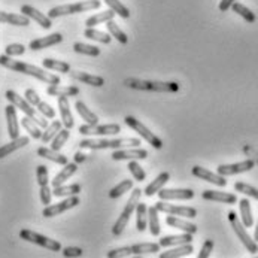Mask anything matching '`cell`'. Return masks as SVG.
Returning <instances> with one entry per match:
<instances>
[{
    "label": "cell",
    "mask_w": 258,
    "mask_h": 258,
    "mask_svg": "<svg viewBox=\"0 0 258 258\" xmlns=\"http://www.w3.org/2000/svg\"><path fill=\"white\" fill-rule=\"evenodd\" d=\"M166 224L170 225V227H173V228H178V230H181V231H184V233H189V234H196L197 230H199L196 224H192V222L189 221H185V220L176 217V215H169V217H166Z\"/></svg>",
    "instance_id": "603a6c76"
},
{
    "label": "cell",
    "mask_w": 258,
    "mask_h": 258,
    "mask_svg": "<svg viewBox=\"0 0 258 258\" xmlns=\"http://www.w3.org/2000/svg\"><path fill=\"white\" fill-rule=\"evenodd\" d=\"M124 122H125L132 130H135V132L139 135V138L145 139L152 148H155V149H161V148H163V141H161L157 135H154V133L148 128L147 125H144V124H142L139 119H136L135 116H125V118H124Z\"/></svg>",
    "instance_id": "9c48e42d"
},
{
    "label": "cell",
    "mask_w": 258,
    "mask_h": 258,
    "mask_svg": "<svg viewBox=\"0 0 258 258\" xmlns=\"http://www.w3.org/2000/svg\"><path fill=\"white\" fill-rule=\"evenodd\" d=\"M113 17H115V12H113L112 9H108V11H103V12H100V14H94V15H91L90 18H87L85 26H87V27H94V26H97V24H100V23H106V21H109V20H113Z\"/></svg>",
    "instance_id": "f35d334b"
},
{
    "label": "cell",
    "mask_w": 258,
    "mask_h": 258,
    "mask_svg": "<svg viewBox=\"0 0 258 258\" xmlns=\"http://www.w3.org/2000/svg\"><path fill=\"white\" fill-rule=\"evenodd\" d=\"M58 99V109H60V115H61V122L66 128H74L75 121L74 115L71 112V106H69V97H57Z\"/></svg>",
    "instance_id": "cb8c5ba5"
},
{
    "label": "cell",
    "mask_w": 258,
    "mask_h": 258,
    "mask_svg": "<svg viewBox=\"0 0 258 258\" xmlns=\"http://www.w3.org/2000/svg\"><path fill=\"white\" fill-rule=\"evenodd\" d=\"M21 14L26 15V17H29L30 20L36 21L42 29H46V30H48V29H51V26H52V20H51L48 15H43L40 11H37L36 8H33V6H30V5H23V6H21Z\"/></svg>",
    "instance_id": "e0dca14e"
},
{
    "label": "cell",
    "mask_w": 258,
    "mask_h": 258,
    "mask_svg": "<svg viewBox=\"0 0 258 258\" xmlns=\"http://www.w3.org/2000/svg\"><path fill=\"white\" fill-rule=\"evenodd\" d=\"M0 66H3L5 69H9V71L18 72V74L33 76V78H36V79L48 84V85H58L60 84V76L54 74H48L43 68H37V66L24 63V61H17V60H14L12 57H9L6 54L0 55Z\"/></svg>",
    "instance_id": "6da1fadb"
},
{
    "label": "cell",
    "mask_w": 258,
    "mask_h": 258,
    "mask_svg": "<svg viewBox=\"0 0 258 258\" xmlns=\"http://www.w3.org/2000/svg\"><path fill=\"white\" fill-rule=\"evenodd\" d=\"M71 78L75 81H79V82H84L87 85H91V87H103L105 85V79L102 76H97V75L87 74V72H78V71H71L69 72Z\"/></svg>",
    "instance_id": "44dd1931"
},
{
    "label": "cell",
    "mask_w": 258,
    "mask_h": 258,
    "mask_svg": "<svg viewBox=\"0 0 258 258\" xmlns=\"http://www.w3.org/2000/svg\"><path fill=\"white\" fill-rule=\"evenodd\" d=\"M155 208L158 212L167 214V215H176V217H186V218H196L197 217V209L194 208H188V206H176V205H170L164 200H160L158 203H155Z\"/></svg>",
    "instance_id": "7c38bea8"
},
{
    "label": "cell",
    "mask_w": 258,
    "mask_h": 258,
    "mask_svg": "<svg viewBox=\"0 0 258 258\" xmlns=\"http://www.w3.org/2000/svg\"><path fill=\"white\" fill-rule=\"evenodd\" d=\"M142 192H144V191H142L141 188H135V189H133L130 199H128V202H127V205H125V208H124V211L121 212V215L118 217V220L115 221L113 227H112V234H113V236H121L122 231L125 230L127 224L130 221L132 214L136 211V206H138V203H139V200H141Z\"/></svg>",
    "instance_id": "8992f818"
},
{
    "label": "cell",
    "mask_w": 258,
    "mask_h": 258,
    "mask_svg": "<svg viewBox=\"0 0 258 258\" xmlns=\"http://www.w3.org/2000/svg\"><path fill=\"white\" fill-rule=\"evenodd\" d=\"M192 242V234L189 233H182V234H176V236H166L160 239V246L161 248H169V246H178V245H184V243H191Z\"/></svg>",
    "instance_id": "4316f807"
},
{
    "label": "cell",
    "mask_w": 258,
    "mask_h": 258,
    "mask_svg": "<svg viewBox=\"0 0 258 258\" xmlns=\"http://www.w3.org/2000/svg\"><path fill=\"white\" fill-rule=\"evenodd\" d=\"M21 125L27 130V133L33 138V139H40L42 138V132H40V127L37 125L36 122L29 118L27 115L21 119Z\"/></svg>",
    "instance_id": "bcb514c9"
},
{
    "label": "cell",
    "mask_w": 258,
    "mask_h": 258,
    "mask_svg": "<svg viewBox=\"0 0 258 258\" xmlns=\"http://www.w3.org/2000/svg\"><path fill=\"white\" fill-rule=\"evenodd\" d=\"M130 189H133V181H130V179L121 181L119 184H116L113 188H111L109 197H111V199H118V197L124 196V194H125L127 191H130Z\"/></svg>",
    "instance_id": "7dc6e473"
},
{
    "label": "cell",
    "mask_w": 258,
    "mask_h": 258,
    "mask_svg": "<svg viewBox=\"0 0 258 258\" xmlns=\"http://www.w3.org/2000/svg\"><path fill=\"white\" fill-rule=\"evenodd\" d=\"M105 3L109 6V9H112L116 15H119L121 18H130V9L119 0H105Z\"/></svg>",
    "instance_id": "f6af8a7d"
},
{
    "label": "cell",
    "mask_w": 258,
    "mask_h": 258,
    "mask_svg": "<svg viewBox=\"0 0 258 258\" xmlns=\"http://www.w3.org/2000/svg\"><path fill=\"white\" fill-rule=\"evenodd\" d=\"M192 251H194V248H192V245H191V243H184V245H178L176 248L169 249V251H166V252H160V254H158V257L160 258L186 257V255H189Z\"/></svg>",
    "instance_id": "1f68e13d"
},
{
    "label": "cell",
    "mask_w": 258,
    "mask_h": 258,
    "mask_svg": "<svg viewBox=\"0 0 258 258\" xmlns=\"http://www.w3.org/2000/svg\"><path fill=\"white\" fill-rule=\"evenodd\" d=\"M39 194H40V202H42V205H45V206L51 205V200H52V189H51L48 185H42Z\"/></svg>",
    "instance_id": "9f6ffc18"
},
{
    "label": "cell",
    "mask_w": 258,
    "mask_h": 258,
    "mask_svg": "<svg viewBox=\"0 0 258 258\" xmlns=\"http://www.w3.org/2000/svg\"><path fill=\"white\" fill-rule=\"evenodd\" d=\"M79 203H81V200H79L78 196H71V197H66V199H64L63 202H60V203L45 206V209L42 211V215H43L45 218H52V217H57V215H60V214L69 211V209H74V208H76Z\"/></svg>",
    "instance_id": "30bf717a"
},
{
    "label": "cell",
    "mask_w": 258,
    "mask_h": 258,
    "mask_svg": "<svg viewBox=\"0 0 258 258\" xmlns=\"http://www.w3.org/2000/svg\"><path fill=\"white\" fill-rule=\"evenodd\" d=\"M113 161H122V160H145L148 158V151L144 148L132 147L121 148V149H113V154L111 155Z\"/></svg>",
    "instance_id": "4fadbf2b"
},
{
    "label": "cell",
    "mask_w": 258,
    "mask_h": 258,
    "mask_svg": "<svg viewBox=\"0 0 258 258\" xmlns=\"http://www.w3.org/2000/svg\"><path fill=\"white\" fill-rule=\"evenodd\" d=\"M148 230L151 233V236H160L161 231V225H160V218H158V211L155 206H151L148 209Z\"/></svg>",
    "instance_id": "836d02e7"
},
{
    "label": "cell",
    "mask_w": 258,
    "mask_h": 258,
    "mask_svg": "<svg viewBox=\"0 0 258 258\" xmlns=\"http://www.w3.org/2000/svg\"><path fill=\"white\" fill-rule=\"evenodd\" d=\"M106 27H108V32H109V35L112 37H115L121 45H127V42H128V37L127 35L118 27V24L113 21V20H109V21H106Z\"/></svg>",
    "instance_id": "ee69618b"
},
{
    "label": "cell",
    "mask_w": 258,
    "mask_h": 258,
    "mask_svg": "<svg viewBox=\"0 0 258 258\" xmlns=\"http://www.w3.org/2000/svg\"><path fill=\"white\" fill-rule=\"evenodd\" d=\"M84 36L87 39H91V40H96V42H100V43H111L112 36L108 33H103L100 30H96L93 27H87L85 32H84Z\"/></svg>",
    "instance_id": "b9f144b4"
},
{
    "label": "cell",
    "mask_w": 258,
    "mask_h": 258,
    "mask_svg": "<svg viewBox=\"0 0 258 258\" xmlns=\"http://www.w3.org/2000/svg\"><path fill=\"white\" fill-rule=\"evenodd\" d=\"M0 23H6V24L17 26V27H27L30 26V18L23 14H9V12L0 11Z\"/></svg>",
    "instance_id": "7402d4cb"
},
{
    "label": "cell",
    "mask_w": 258,
    "mask_h": 258,
    "mask_svg": "<svg viewBox=\"0 0 258 258\" xmlns=\"http://www.w3.org/2000/svg\"><path fill=\"white\" fill-rule=\"evenodd\" d=\"M121 132V125L119 124H85L79 127V133L85 135V136H111V135H116Z\"/></svg>",
    "instance_id": "8fae6325"
},
{
    "label": "cell",
    "mask_w": 258,
    "mask_h": 258,
    "mask_svg": "<svg viewBox=\"0 0 258 258\" xmlns=\"http://www.w3.org/2000/svg\"><path fill=\"white\" fill-rule=\"evenodd\" d=\"M36 178H37V184H39V186H42V185H48V182H49V176H48V167H46V166H43V164L37 166Z\"/></svg>",
    "instance_id": "db71d44e"
},
{
    "label": "cell",
    "mask_w": 258,
    "mask_h": 258,
    "mask_svg": "<svg viewBox=\"0 0 258 258\" xmlns=\"http://www.w3.org/2000/svg\"><path fill=\"white\" fill-rule=\"evenodd\" d=\"M78 172V164L76 163H68V164H64V167L61 169V172L60 173H57L55 176H54V179L51 181V184H52V188L54 186H60V185H63L69 178H72L75 173Z\"/></svg>",
    "instance_id": "f1b7e54d"
},
{
    "label": "cell",
    "mask_w": 258,
    "mask_h": 258,
    "mask_svg": "<svg viewBox=\"0 0 258 258\" xmlns=\"http://www.w3.org/2000/svg\"><path fill=\"white\" fill-rule=\"evenodd\" d=\"M63 255L68 258L81 257L82 255V249L81 248H76V246H69V248H64L63 249Z\"/></svg>",
    "instance_id": "91938a15"
},
{
    "label": "cell",
    "mask_w": 258,
    "mask_h": 258,
    "mask_svg": "<svg viewBox=\"0 0 258 258\" xmlns=\"http://www.w3.org/2000/svg\"><path fill=\"white\" fill-rule=\"evenodd\" d=\"M228 221H230L231 228L234 230L236 236H237V237H239V240L242 242V245L246 248V251H248V252H251V254H257L258 242H255V240L248 234L246 227L242 224V221L239 220V217H237V214H236L234 211H230V212H228Z\"/></svg>",
    "instance_id": "52a82bcc"
},
{
    "label": "cell",
    "mask_w": 258,
    "mask_h": 258,
    "mask_svg": "<svg viewBox=\"0 0 258 258\" xmlns=\"http://www.w3.org/2000/svg\"><path fill=\"white\" fill-rule=\"evenodd\" d=\"M202 197L209 202H220L225 205H234L237 202L236 194L231 192H222V191H214V189H206L202 192Z\"/></svg>",
    "instance_id": "d6986e66"
},
{
    "label": "cell",
    "mask_w": 258,
    "mask_h": 258,
    "mask_svg": "<svg viewBox=\"0 0 258 258\" xmlns=\"http://www.w3.org/2000/svg\"><path fill=\"white\" fill-rule=\"evenodd\" d=\"M133 255H147V254H154L160 252V243H152V242H142V243H135L130 246Z\"/></svg>",
    "instance_id": "4dcf8cb0"
},
{
    "label": "cell",
    "mask_w": 258,
    "mask_h": 258,
    "mask_svg": "<svg viewBox=\"0 0 258 258\" xmlns=\"http://www.w3.org/2000/svg\"><path fill=\"white\" fill-rule=\"evenodd\" d=\"M128 170H130V173L133 175V178L136 179V181H145V178H147V173H145V170H144V167L136 161V160H130L128 161Z\"/></svg>",
    "instance_id": "681fc988"
},
{
    "label": "cell",
    "mask_w": 258,
    "mask_h": 258,
    "mask_svg": "<svg viewBox=\"0 0 258 258\" xmlns=\"http://www.w3.org/2000/svg\"><path fill=\"white\" fill-rule=\"evenodd\" d=\"M234 2H236V0H221V2H220V11H221V12H227V11L231 8V5H233Z\"/></svg>",
    "instance_id": "94428289"
},
{
    "label": "cell",
    "mask_w": 258,
    "mask_h": 258,
    "mask_svg": "<svg viewBox=\"0 0 258 258\" xmlns=\"http://www.w3.org/2000/svg\"><path fill=\"white\" fill-rule=\"evenodd\" d=\"M24 99H26L32 106H37V105H39V102H40L39 94H37L33 88H27V90H26V93H24Z\"/></svg>",
    "instance_id": "680465c9"
},
{
    "label": "cell",
    "mask_w": 258,
    "mask_h": 258,
    "mask_svg": "<svg viewBox=\"0 0 258 258\" xmlns=\"http://www.w3.org/2000/svg\"><path fill=\"white\" fill-rule=\"evenodd\" d=\"M214 245H215L214 240H211V239L205 240V243H203V246H202V249L199 252V258L211 257V252L214 251Z\"/></svg>",
    "instance_id": "6f0895ef"
},
{
    "label": "cell",
    "mask_w": 258,
    "mask_h": 258,
    "mask_svg": "<svg viewBox=\"0 0 258 258\" xmlns=\"http://www.w3.org/2000/svg\"><path fill=\"white\" fill-rule=\"evenodd\" d=\"M71 138V133H69V128H61L55 136H54V139L51 141V148L52 149H55V151H60L61 148L64 147V144L68 142V139Z\"/></svg>",
    "instance_id": "c3c4849f"
},
{
    "label": "cell",
    "mask_w": 258,
    "mask_h": 258,
    "mask_svg": "<svg viewBox=\"0 0 258 258\" xmlns=\"http://www.w3.org/2000/svg\"><path fill=\"white\" fill-rule=\"evenodd\" d=\"M82 186L79 184L72 185H60V186H54L52 189V196L55 197H71V196H78L81 192Z\"/></svg>",
    "instance_id": "74e56055"
},
{
    "label": "cell",
    "mask_w": 258,
    "mask_h": 258,
    "mask_svg": "<svg viewBox=\"0 0 258 258\" xmlns=\"http://www.w3.org/2000/svg\"><path fill=\"white\" fill-rule=\"evenodd\" d=\"M124 85L132 90L141 91H155V93H176L179 90L178 82H161V81H145L138 78L124 79Z\"/></svg>",
    "instance_id": "3957f363"
},
{
    "label": "cell",
    "mask_w": 258,
    "mask_h": 258,
    "mask_svg": "<svg viewBox=\"0 0 258 258\" xmlns=\"http://www.w3.org/2000/svg\"><path fill=\"white\" fill-rule=\"evenodd\" d=\"M5 97L8 99V102H9L11 105H14L17 109L24 112V115H27L29 118H32L40 128H46V127H48L46 118H45L40 112L37 111V109H35V106H32L24 97H21L18 93H15L14 90H8V91L5 93Z\"/></svg>",
    "instance_id": "277c9868"
},
{
    "label": "cell",
    "mask_w": 258,
    "mask_h": 258,
    "mask_svg": "<svg viewBox=\"0 0 258 258\" xmlns=\"http://www.w3.org/2000/svg\"><path fill=\"white\" fill-rule=\"evenodd\" d=\"M42 66L45 69H48V71H55V72H60V74H69L71 72V64L69 63L54 60V58H43Z\"/></svg>",
    "instance_id": "e575fe53"
},
{
    "label": "cell",
    "mask_w": 258,
    "mask_h": 258,
    "mask_svg": "<svg viewBox=\"0 0 258 258\" xmlns=\"http://www.w3.org/2000/svg\"><path fill=\"white\" fill-rule=\"evenodd\" d=\"M128 255H133L130 246H122V248H118V249H111V251L106 254V257L108 258H124L128 257Z\"/></svg>",
    "instance_id": "11a10c76"
},
{
    "label": "cell",
    "mask_w": 258,
    "mask_h": 258,
    "mask_svg": "<svg viewBox=\"0 0 258 258\" xmlns=\"http://www.w3.org/2000/svg\"><path fill=\"white\" fill-rule=\"evenodd\" d=\"M160 200H191L194 199V191L189 188H161L158 192Z\"/></svg>",
    "instance_id": "9a60e30c"
},
{
    "label": "cell",
    "mask_w": 258,
    "mask_h": 258,
    "mask_svg": "<svg viewBox=\"0 0 258 258\" xmlns=\"http://www.w3.org/2000/svg\"><path fill=\"white\" fill-rule=\"evenodd\" d=\"M5 115H6V121H8V135L11 139H15L20 136V124H18V118H17V108L14 105H8L5 108Z\"/></svg>",
    "instance_id": "ac0fdd59"
},
{
    "label": "cell",
    "mask_w": 258,
    "mask_h": 258,
    "mask_svg": "<svg viewBox=\"0 0 258 258\" xmlns=\"http://www.w3.org/2000/svg\"><path fill=\"white\" fill-rule=\"evenodd\" d=\"M191 173H192L196 178L203 179V181H206V182H211V184L217 185V186H225V185H227L225 176H221L220 173H214V172H211V170H208V169H205V167H200V166H194V167L191 169Z\"/></svg>",
    "instance_id": "2e32d148"
},
{
    "label": "cell",
    "mask_w": 258,
    "mask_h": 258,
    "mask_svg": "<svg viewBox=\"0 0 258 258\" xmlns=\"http://www.w3.org/2000/svg\"><path fill=\"white\" fill-rule=\"evenodd\" d=\"M234 189L239 191V192H242V194H245V196H248V197H252V199L258 200V189L255 186H252V185L239 181V182L234 184Z\"/></svg>",
    "instance_id": "f907efd6"
},
{
    "label": "cell",
    "mask_w": 258,
    "mask_h": 258,
    "mask_svg": "<svg viewBox=\"0 0 258 258\" xmlns=\"http://www.w3.org/2000/svg\"><path fill=\"white\" fill-rule=\"evenodd\" d=\"M29 142H30V139H29L27 136H18V138L12 139L9 144L0 147V160L5 158V157H8V155H11L12 152H15V151H18V149L24 148L26 145H29Z\"/></svg>",
    "instance_id": "d4e9b609"
},
{
    "label": "cell",
    "mask_w": 258,
    "mask_h": 258,
    "mask_svg": "<svg viewBox=\"0 0 258 258\" xmlns=\"http://www.w3.org/2000/svg\"><path fill=\"white\" fill-rule=\"evenodd\" d=\"M239 209H240V221L242 224L249 228L254 225V218H252V211H251V203L248 199H242L239 202Z\"/></svg>",
    "instance_id": "d6a6232c"
},
{
    "label": "cell",
    "mask_w": 258,
    "mask_h": 258,
    "mask_svg": "<svg viewBox=\"0 0 258 258\" xmlns=\"http://www.w3.org/2000/svg\"><path fill=\"white\" fill-rule=\"evenodd\" d=\"M254 166H255V163L252 160H243V161L234 163V164H220L217 169V173H220L221 176H233V175L249 172L251 169H254Z\"/></svg>",
    "instance_id": "5bb4252c"
},
{
    "label": "cell",
    "mask_w": 258,
    "mask_h": 258,
    "mask_svg": "<svg viewBox=\"0 0 258 258\" xmlns=\"http://www.w3.org/2000/svg\"><path fill=\"white\" fill-rule=\"evenodd\" d=\"M139 138H118V139H84L79 142V148L88 149H121V148L139 147Z\"/></svg>",
    "instance_id": "7a4b0ae2"
},
{
    "label": "cell",
    "mask_w": 258,
    "mask_h": 258,
    "mask_svg": "<svg viewBox=\"0 0 258 258\" xmlns=\"http://www.w3.org/2000/svg\"><path fill=\"white\" fill-rule=\"evenodd\" d=\"M75 109H76V112L79 113V116H81L87 124H91V125L99 124V116L90 111V109L85 106V103H82L81 100H78V102L75 103Z\"/></svg>",
    "instance_id": "d590c367"
},
{
    "label": "cell",
    "mask_w": 258,
    "mask_h": 258,
    "mask_svg": "<svg viewBox=\"0 0 258 258\" xmlns=\"http://www.w3.org/2000/svg\"><path fill=\"white\" fill-rule=\"evenodd\" d=\"M102 6L100 0H88V2H78L72 5H61V6H55L52 9H49L48 17L51 20L63 17V15H74V14H81V12H87V11H96Z\"/></svg>",
    "instance_id": "5b68a950"
},
{
    "label": "cell",
    "mask_w": 258,
    "mask_h": 258,
    "mask_svg": "<svg viewBox=\"0 0 258 258\" xmlns=\"http://www.w3.org/2000/svg\"><path fill=\"white\" fill-rule=\"evenodd\" d=\"M169 179H170V173L169 172H163V173H160L151 184L148 185L147 188H145V191H144V194L147 196V197H152L154 194H157L164 185L169 182Z\"/></svg>",
    "instance_id": "f546056e"
},
{
    "label": "cell",
    "mask_w": 258,
    "mask_h": 258,
    "mask_svg": "<svg viewBox=\"0 0 258 258\" xmlns=\"http://www.w3.org/2000/svg\"><path fill=\"white\" fill-rule=\"evenodd\" d=\"M61 125H63V122L61 121H52L51 124H48V127L46 128H43L45 132L42 133V138H40V141L43 142V144H49L52 139H54V136L61 130Z\"/></svg>",
    "instance_id": "ab89813d"
},
{
    "label": "cell",
    "mask_w": 258,
    "mask_h": 258,
    "mask_svg": "<svg viewBox=\"0 0 258 258\" xmlns=\"http://www.w3.org/2000/svg\"><path fill=\"white\" fill-rule=\"evenodd\" d=\"M37 155L42 157V158H46V160H49V161H52L55 164H61V166L68 164V157L60 154L58 151H55L52 148L40 147L37 149Z\"/></svg>",
    "instance_id": "83f0119b"
},
{
    "label": "cell",
    "mask_w": 258,
    "mask_h": 258,
    "mask_svg": "<svg viewBox=\"0 0 258 258\" xmlns=\"http://www.w3.org/2000/svg\"><path fill=\"white\" fill-rule=\"evenodd\" d=\"M74 51L78 54H84V55H90V57H99L100 55V48L94 46V45H87L82 42H75Z\"/></svg>",
    "instance_id": "60d3db41"
},
{
    "label": "cell",
    "mask_w": 258,
    "mask_h": 258,
    "mask_svg": "<svg viewBox=\"0 0 258 258\" xmlns=\"http://www.w3.org/2000/svg\"><path fill=\"white\" fill-rule=\"evenodd\" d=\"M20 237L26 242H30V243H35L37 246H42L45 249H49L52 252H58L61 251V243L54 240V239H49L40 233H36L33 230H29V228H23L20 231Z\"/></svg>",
    "instance_id": "ba28073f"
},
{
    "label": "cell",
    "mask_w": 258,
    "mask_h": 258,
    "mask_svg": "<svg viewBox=\"0 0 258 258\" xmlns=\"http://www.w3.org/2000/svg\"><path fill=\"white\" fill-rule=\"evenodd\" d=\"M63 42V35L61 33H52L49 36L39 37L35 39L29 43V48L32 51H40V49H45V48H49V46H54L57 43Z\"/></svg>",
    "instance_id": "ffe728a7"
},
{
    "label": "cell",
    "mask_w": 258,
    "mask_h": 258,
    "mask_svg": "<svg viewBox=\"0 0 258 258\" xmlns=\"http://www.w3.org/2000/svg\"><path fill=\"white\" fill-rule=\"evenodd\" d=\"M231 9L234 11V14H239V15H240L245 21H248V23H255V20H257L255 14H254L251 9H248L245 5L239 3V2H234V3L231 5Z\"/></svg>",
    "instance_id": "7bdbcfd3"
},
{
    "label": "cell",
    "mask_w": 258,
    "mask_h": 258,
    "mask_svg": "<svg viewBox=\"0 0 258 258\" xmlns=\"http://www.w3.org/2000/svg\"><path fill=\"white\" fill-rule=\"evenodd\" d=\"M36 109L40 112L46 119H54V118H55V111H54V108L49 106L46 102H42V100H40L39 105L36 106Z\"/></svg>",
    "instance_id": "f5cc1de1"
},
{
    "label": "cell",
    "mask_w": 258,
    "mask_h": 258,
    "mask_svg": "<svg viewBox=\"0 0 258 258\" xmlns=\"http://www.w3.org/2000/svg\"><path fill=\"white\" fill-rule=\"evenodd\" d=\"M136 228L138 231H145L148 228V206L147 203H138L136 206Z\"/></svg>",
    "instance_id": "8d00e7d4"
},
{
    "label": "cell",
    "mask_w": 258,
    "mask_h": 258,
    "mask_svg": "<svg viewBox=\"0 0 258 258\" xmlns=\"http://www.w3.org/2000/svg\"><path fill=\"white\" fill-rule=\"evenodd\" d=\"M46 94L51 97H75L79 94V88L75 85L60 87V84L58 85H49L46 88Z\"/></svg>",
    "instance_id": "484cf974"
},
{
    "label": "cell",
    "mask_w": 258,
    "mask_h": 258,
    "mask_svg": "<svg viewBox=\"0 0 258 258\" xmlns=\"http://www.w3.org/2000/svg\"><path fill=\"white\" fill-rule=\"evenodd\" d=\"M26 52V46L21 43H11L5 48V54L9 57H17V55H23Z\"/></svg>",
    "instance_id": "816d5d0a"
},
{
    "label": "cell",
    "mask_w": 258,
    "mask_h": 258,
    "mask_svg": "<svg viewBox=\"0 0 258 258\" xmlns=\"http://www.w3.org/2000/svg\"><path fill=\"white\" fill-rule=\"evenodd\" d=\"M254 240L258 242V222H257V227H255V231H254Z\"/></svg>",
    "instance_id": "6125c7cd"
}]
</instances>
